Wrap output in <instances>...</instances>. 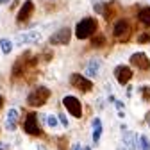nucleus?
Here are the masks:
<instances>
[{
  "label": "nucleus",
  "instance_id": "nucleus-33",
  "mask_svg": "<svg viewBox=\"0 0 150 150\" xmlns=\"http://www.w3.org/2000/svg\"><path fill=\"white\" fill-rule=\"evenodd\" d=\"M118 150H129V148H127V146L123 145V146H118Z\"/></svg>",
  "mask_w": 150,
  "mask_h": 150
},
{
  "label": "nucleus",
  "instance_id": "nucleus-28",
  "mask_svg": "<svg viewBox=\"0 0 150 150\" xmlns=\"http://www.w3.org/2000/svg\"><path fill=\"white\" fill-rule=\"evenodd\" d=\"M115 105H116L118 109H125V105H123V102H120V100H116V102H115Z\"/></svg>",
  "mask_w": 150,
  "mask_h": 150
},
{
  "label": "nucleus",
  "instance_id": "nucleus-7",
  "mask_svg": "<svg viewBox=\"0 0 150 150\" xmlns=\"http://www.w3.org/2000/svg\"><path fill=\"white\" fill-rule=\"evenodd\" d=\"M130 64H132L134 68H138V70H143V71L150 70V59L143 52H136V54L130 55Z\"/></svg>",
  "mask_w": 150,
  "mask_h": 150
},
{
  "label": "nucleus",
  "instance_id": "nucleus-16",
  "mask_svg": "<svg viewBox=\"0 0 150 150\" xmlns=\"http://www.w3.org/2000/svg\"><path fill=\"white\" fill-rule=\"evenodd\" d=\"M100 136H102V122L100 118H95L93 120V143H98L100 141Z\"/></svg>",
  "mask_w": 150,
  "mask_h": 150
},
{
  "label": "nucleus",
  "instance_id": "nucleus-12",
  "mask_svg": "<svg viewBox=\"0 0 150 150\" xmlns=\"http://www.w3.org/2000/svg\"><path fill=\"white\" fill-rule=\"evenodd\" d=\"M18 118H20V112H18V109L16 107H13V109H9L7 111V116H6V129L7 130H16V127H18Z\"/></svg>",
  "mask_w": 150,
  "mask_h": 150
},
{
  "label": "nucleus",
  "instance_id": "nucleus-2",
  "mask_svg": "<svg viewBox=\"0 0 150 150\" xmlns=\"http://www.w3.org/2000/svg\"><path fill=\"white\" fill-rule=\"evenodd\" d=\"M50 98V89L45 86H38L30 95L27 97V104L30 107H41L47 104V100Z\"/></svg>",
  "mask_w": 150,
  "mask_h": 150
},
{
  "label": "nucleus",
  "instance_id": "nucleus-9",
  "mask_svg": "<svg viewBox=\"0 0 150 150\" xmlns=\"http://www.w3.org/2000/svg\"><path fill=\"white\" fill-rule=\"evenodd\" d=\"M18 45H30V43H40L41 41V34L38 30H29V32H22L16 36Z\"/></svg>",
  "mask_w": 150,
  "mask_h": 150
},
{
  "label": "nucleus",
  "instance_id": "nucleus-8",
  "mask_svg": "<svg viewBox=\"0 0 150 150\" xmlns=\"http://www.w3.org/2000/svg\"><path fill=\"white\" fill-rule=\"evenodd\" d=\"M70 38H71V30L68 27H63L50 36V45H66L70 43Z\"/></svg>",
  "mask_w": 150,
  "mask_h": 150
},
{
  "label": "nucleus",
  "instance_id": "nucleus-23",
  "mask_svg": "<svg viewBox=\"0 0 150 150\" xmlns=\"http://www.w3.org/2000/svg\"><path fill=\"white\" fill-rule=\"evenodd\" d=\"M93 9H95V13L102 14L104 13V4L100 2V0H93Z\"/></svg>",
  "mask_w": 150,
  "mask_h": 150
},
{
  "label": "nucleus",
  "instance_id": "nucleus-26",
  "mask_svg": "<svg viewBox=\"0 0 150 150\" xmlns=\"http://www.w3.org/2000/svg\"><path fill=\"white\" fill-rule=\"evenodd\" d=\"M57 118H59V123H61L63 127H68V125H70V122H68V118H66L64 115H57Z\"/></svg>",
  "mask_w": 150,
  "mask_h": 150
},
{
  "label": "nucleus",
  "instance_id": "nucleus-15",
  "mask_svg": "<svg viewBox=\"0 0 150 150\" xmlns=\"http://www.w3.org/2000/svg\"><path fill=\"white\" fill-rule=\"evenodd\" d=\"M100 66H102L100 59L93 57V59L88 63V66H86V73H88V77H98V73H100Z\"/></svg>",
  "mask_w": 150,
  "mask_h": 150
},
{
  "label": "nucleus",
  "instance_id": "nucleus-11",
  "mask_svg": "<svg viewBox=\"0 0 150 150\" xmlns=\"http://www.w3.org/2000/svg\"><path fill=\"white\" fill-rule=\"evenodd\" d=\"M32 13H34V4H32V0H25V2H23V6L20 7V11H18V16H16L18 23H23V22H27L29 18L32 16Z\"/></svg>",
  "mask_w": 150,
  "mask_h": 150
},
{
  "label": "nucleus",
  "instance_id": "nucleus-4",
  "mask_svg": "<svg viewBox=\"0 0 150 150\" xmlns=\"http://www.w3.org/2000/svg\"><path fill=\"white\" fill-rule=\"evenodd\" d=\"M112 36H115V40L120 41V43L127 41L130 38V25H129V22H125V20L116 22L115 29H112Z\"/></svg>",
  "mask_w": 150,
  "mask_h": 150
},
{
  "label": "nucleus",
  "instance_id": "nucleus-27",
  "mask_svg": "<svg viewBox=\"0 0 150 150\" xmlns=\"http://www.w3.org/2000/svg\"><path fill=\"white\" fill-rule=\"evenodd\" d=\"M9 148H11V145H9V143L0 141V150H9Z\"/></svg>",
  "mask_w": 150,
  "mask_h": 150
},
{
  "label": "nucleus",
  "instance_id": "nucleus-14",
  "mask_svg": "<svg viewBox=\"0 0 150 150\" xmlns=\"http://www.w3.org/2000/svg\"><path fill=\"white\" fill-rule=\"evenodd\" d=\"M120 13V4L118 2H115V0H112V2H109V4H105L104 6V18L109 22V20H112V18H115L116 14Z\"/></svg>",
  "mask_w": 150,
  "mask_h": 150
},
{
  "label": "nucleus",
  "instance_id": "nucleus-34",
  "mask_svg": "<svg viewBox=\"0 0 150 150\" xmlns=\"http://www.w3.org/2000/svg\"><path fill=\"white\" fill-rule=\"evenodd\" d=\"M9 2V0H0V4H7Z\"/></svg>",
  "mask_w": 150,
  "mask_h": 150
},
{
  "label": "nucleus",
  "instance_id": "nucleus-21",
  "mask_svg": "<svg viewBox=\"0 0 150 150\" xmlns=\"http://www.w3.org/2000/svg\"><path fill=\"white\" fill-rule=\"evenodd\" d=\"M57 123H59V118L57 116H54V115H48L47 116V125L50 129H55V127H57Z\"/></svg>",
  "mask_w": 150,
  "mask_h": 150
},
{
  "label": "nucleus",
  "instance_id": "nucleus-5",
  "mask_svg": "<svg viewBox=\"0 0 150 150\" xmlns=\"http://www.w3.org/2000/svg\"><path fill=\"white\" fill-rule=\"evenodd\" d=\"M63 105L68 109V112H70L71 116H75V118H81L82 116V105H81V100L79 98L68 95V97L63 98Z\"/></svg>",
  "mask_w": 150,
  "mask_h": 150
},
{
  "label": "nucleus",
  "instance_id": "nucleus-17",
  "mask_svg": "<svg viewBox=\"0 0 150 150\" xmlns=\"http://www.w3.org/2000/svg\"><path fill=\"white\" fill-rule=\"evenodd\" d=\"M138 18H139V22H141L143 25L150 27V7H143V9L139 11Z\"/></svg>",
  "mask_w": 150,
  "mask_h": 150
},
{
  "label": "nucleus",
  "instance_id": "nucleus-6",
  "mask_svg": "<svg viewBox=\"0 0 150 150\" xmlns=\"http://www.w3.org/2000/svg\"><path fill=\"white\" fill-rule=\"evenodd\" d=\"M70 84H71L73 88H77L79 91H82V93H88V91H91V88H93L91 81L86 79L84 75H81V73H73L71 77H70Z\"/></svg>",
  "mask_w": 150,
  "mask_h": 150
},
{
  "label": "nucleus",
  "instance_id": "nucleus-1",
  "mask_svg": "<svg viewBox=\"0 0 150 150\" xmlns=\"http://www.w3.org/2000/svg\"><path fill=\"white\" fill-rule=\"evenodd\" d=\"M97 27H98V23H97L95 18H84V20H81L77 23V27H75V36H77L79 40L91 38L97 32Z\"/></svg>",
  "mask_w": 150,
  "mask_h": 150
},
{
  "label": "nucleus",
  "instance_id": "nucleus-19",
  "mask_svg": "<svg viewBox=\"0 0 150 150\" xmlns=\"http://www.w3.org/2000/svg\"><path fill=\"white\" fill-rule=\"evenodd\" d=\"M138 91L141 93V100L143 102H150V86H139Z\"/></svg>",
  "mask_w": 150,
  "mask_h": 150
},
{
  "label": "nucleus",
  "instance_id": "nucleus-18",
  "mask_svg": "<svg viewBox=\"0 0 150 150\" xmlns=\"http://www.w3.org/2000/svg\"><path fill=\"white\" fill-rule=\"evenodd\" d=\"M0 48H2V52H4L6 55L11 54V50H13V41L7 40V38H2V40H0Z\"/></svg>",
  "mask_w": 150,
  "mask_h": 150
},
{
  "label": "nucleus",
  "instance_id": "nucleus-20",
  "mask_svg": "<svg viewBox=\"0 0 150 150\" xmlns=\"http://www.w3.org/2000/svg\"><path fill=\"white\" fill-rule=\"evenodd\" d=\"M91 45H93V47H97V48L104 47V45H105V38H104L102 34H98V36H95V34H93V40H91Z\"/></svg>",
  "mask_w": 150,
  "mask_h": 150
},
{
  "label": "nucleus",
  "instance_id": "nucleus-31",
  "mask_svg": "<svg viewBox=\"0 0 150 150\" xmlns=\"http://www.w3.org/2000/svg\"><path fill=\"white\" fill-rule=\"evenodd\" d=\"M2 105H4V97L0 95V109H2Z\"/></svg>",
  "mask_w": 150,
  "mask_h": 150
},
{
  "label": "nucleus",
  "instance_id": "nucleus-13",
  "mask_svg": "<svg viewBox=\"0 0 150 150\" xmlns=\"http://www.w3.org/2000/svg\"><path fill=\"white\" fill-rule=\"evenodd\" d=\"M123 134V145L129 148V150H141L139 148V143H138V136L129 132V130H122Z\"/></svg>",
  "mask_w": 150,
  "mask_h": 150
},
{
  "label": "nucleus",
  "instance_id": "nucleus-32",
  "mask_svg": "<svg viewBox=\"0 0 150 150\" xmlns=\"http://www.w3.org/2000/svg\"><path fill=\"white\" fill-rule=\"evenodd\" d=\"M146 123L150 125V112H148V115H146Z\"/></svg>",
  "mask_w": 150,
  "mask_h": 150
},
{
  "label": "nucleus",
  "instance_id": "nucleus-3",
  "mask_svg": "<svg viewBox=\"0 0 150 150\" xmlns=\"http://www.w3.org/2000/svg\"><path fill=\"white\" fill-rule=\"evenodd\" d=\"M23 129H25V132L30 134V136H41L43 134L40 123H38V115H36V112H29V115H27Z\"/></svg>",
  "mask_w": 150,
  "mask_h": 150
},
{
  "label": "nucleus",
  "instance_id": "nucleus-10",
  "mask_svg": "<svg viewBox=\"0 0 150 150\" xmlns=\"http://www.w3.org/2000/svg\"><path fill=\"white\" fill-rule=\"evenodd\" d=\"M115 77H116V81H118L122 86H125L130 79H132V70H130L129 66L120 64V66L115 68Z\"/></svg>",
  "mask_w": 150,
  "mask_h": 150
},
{
  "label": "nucleus",
  "instance_id": "nucleus-22",
  "mask_svg": "<svg viewBox=\"0 0 150 150\" xmlns=\"http://www.w3.org/2000/svg\"><path fill=\"white\" fill-rule=\"evenodd\" d=\"M139 148L141 150H150V141H148V138L145 134L139 136Z\"/></svg>",
  "mask_w": 150,
  "mask_h": 150
},
{
  "label": "nucleus",
  "instance_id": "nucleus-30",
  "mask_svg": "<svg viewBox=\"0 0 150 150\" xmlns=\"http://www.w3.org/2000/svg\"><path fill=\"white\" fill-rule=\"evenodd\" d=\"M81 148H82V145H81V143H75V145L71 146V150H81Z\"/></svg>",
  "mask_w": 150,
  "mask_h": 150
},
{
  "label": "nucleus",
  "instance_id": "nucleus-24",
  "mask_svg": "<svg viewBox=\"0 0 150 150\" xmlns=\"http://www.w3.org/2000/svg\"><path fill=\"white\" fill-rule=\"evenodd\" d=\"M138 41H139V43H148V41H150V30L139 34V36H138Z\"/></svg>",
  "mask_w": 150,
  "mask_h": 150
},
{
  "label": "nucleus",
  "instance_id": "nucleus-35",
  "mask_svg": "<svg viewBox=\"0 0 150 150\" xmlns=\"http://www.w3.org/2000/svg\"><path fill=\"white\" fill-rule=\"evenodd\" d=\"M81 150H91V148H89V146H82Z\"/></svg>",
  "mask_w": 150,
  "mask_h": 150
},
{
  "label": "nucleus",
  "instance_id": "nucleus-25",
  "mask_svg": "<svg viewBox=\"0 0 150 150\" xmlns=\"http://www.w3.org/2000/svg\"><path fill=\"white\" fill-rule=\"evenodd\" d=\"M57 141H59V145H57V146H59V150H66V148H68V139H66L64 136H61Z\"/></svg>",
  "mask_w": 150,
  "mask_h": 150
},
{
  "label": "nucleus",
  "instance_id": "nucleus-29",
  "mask_svg": "<svg viewBox=\"0 0 150 150\" xmlns=\"http://www.w3.org/2000/svg\"><path fill=\"white\" fill-rule=\"evenodd\" d=\"M107 102H109V104H115V102H116V98H115V95H109V98H107Z\"/></svg>",
  "mask_w": 150,
  "mask_h": 150
}]
</instances>
